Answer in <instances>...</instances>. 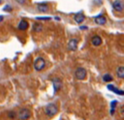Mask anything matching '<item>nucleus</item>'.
Here are the masks:
<instances>
[{"instance_id": "obj_8", "label": "nucleus", "mask_w": 124, "mask_h": 120, "mask_svg": "<svg viewBox=\"0 0 124 120\" xmlns=\"http://www.w3.org/2000/svg\"><path fill=\"white\" fill-rule=\"evenodd\" d=\"M92 43L93 45H95V46H99V45H101L102 40H101V38L100 37V36L95 35V36H93L92 39Z\"/></svg>"}, {"instance_id": "obj_3", "label": "nucleus", "mask_w": 124, "mask_h": 120, "mask_svg": "<svg viewBox=\"0 0 124 120\" xmlns=\"http://www.w3.org/2000/svg\"><path fill=\"white\" fill-rule=\"evenodd\" d=\"M75 76H76V79L78 80H84L86 76V70L82 67H79L75 72Z\"/></svg>"}, {"instance_id": "obj_9", "label": "nucleus", "mask_w": 124, "mask_h": 120, "mask_svg": "<svg viewBox=\"0 0 124 120\" xmlns=\"http://www.w3.org/2000/svg\"><path fill=\"white\" fill-rule=\"evenodd\" d=\"M85 15H84L83 14H81V13H78V14H76V15H75V20L77 24H81L82 22L85 20Z\"/></svg>"}, {"instance_id": "obj_4", "label": "nucleus", "mask_w": 124, "mask_h": 120, "mask_svg": "<svg viewBox=\"0 0 124 120\" xmlns=\"http://www.w3.org/2000/svg\"><path fill=\"white\" fill-rule=\"evenodd\" d=\"M30 115H31V112L29 109L23 108V109H21L20 112H19V117L21 120H27L30 118Z\"/></svg>"}, {"instance_id": "obj_19", "label": "nucleus", "mask_w": 124, "mask_h": 120, "mask_svg": "<svg viewBox=\"0 0 124 120\" xmlns=\"http://www.w3.org/2000/svg\"><path fill=\"white\" fill-rule=\"evenodd\" d=\"M116 103H117V102H116V101L112 102V103H111V108H112V109H115V108H116Z\"/></svg>"}, {"instance_id": "obj_1", "label": "nucleus", "mask_w": 124, "mask_h": 120, "mask_svg": "<svg viewBox=\"0 0 124 120\" xmlns=\"http://www.w3.org/2000/svg\"><path fill=\"white\" fill-rule=\"evenodd\" d=\"M57 112H58V108L54 103H50L45 108V113L49 117H54Z\"/></svg>"}, {"instance_id": "obj_11", "label": "nucleus", "mask_w": 124, "mask_h": 120, "mask_svg": "<svg viewBox=\"0 0 124 120\" xmlns=\"http://www.w3.org/2000/svg\"><path fill=\"white\" fill-rule=\"evenodd\" d=\"M107 88H108L110 91H112V92H114L115 93L117 94V95H123V91L118 90V89H116V87L114 86H112V85H108V86H107Z\"/></svg>"}, {"instance_id": "obj_6", "label": "nucleus", "mask_w": 124, "mask_h": 120, "mask_svg": "<svg viewBox=\"0 0 124 120\" xmlns=\"http://www.w3.org/2000/svg\"><path fill=\"white\" fill-rule=\"evenodd\" d=\"M113 8L117 12H122L123 10V2L121 0H116L112 4Z\"/></svg>"}, {"instance_id": "obj_17", "label": "nucleus", "mask_w": 124, "mask_h": 120, "mask_svg": "<svg viewBox=\"0 0 124 120\" xmlns=\"http://www.w3.org/2000/svg\"><path fill=\"white\" fill-rule=\"evenodd\" d=\"M8 117L10 118V119H15L16 118V113L15 112H8Z\"/></svg>"}, {"instance_id": "obj_20", "label": "nucleus", "mask_w": 124, "mask_h": 120, "mask_svg": "<svg viewBox=\"0 0 124 120\" xmlns=\"http://www.w3.org/2000/svg\"><path fill=\"white\" fill-rule=\"evenodd\" d=\"M19 3H24L25 2V0H17Z\"/></svg>"}, {"instance_id": "obj_14", "label": "nucleus", "mask_w": 124, "mask_h": 120, "mask_svg": "<svg viewBox=\"0 0 124 120\" xmlns=\"http://www.w3.org/2000/svg\"><path fill=\"white\" fill-rule=\"evenodd\" d=\"M38 10L40 11L42 13H45L49 10V8H48V5L45 4V3H41V4H39L38 6Z\"/></svg>"}, {"instance_id": "obj_10", "label": "nucleus", "mask_w": 124, "mask_h": 120, "mask_svg": "<svg viewBox=\"0 0 124 120\" xmlns=\"http://www.w3.org/2000/svg\"><path fill=\"white\" fill-rule=\"evenodd\" d=\"M95 22L99 25H103V24H105L106 22H107V19H106L104 16L100 15V16H98V17L95 18Z\"/></svg>"}, {"instance_id": "obj_13", "label": "nucleus", "mask_w": 124, "mask_h": 120, "mask_svg": "<svg viewBox=\"0 0 124 120\" xmlns=\"http://www.w3.org/2000/svg\"><path fill=\"white\" fill-rule=\"evenodd\" d=\"M116 75L119 78L121 79H123L124 78V67L122 65V66H119L117 68V71H116Z\"/></svg>"}, {"instance_id": "obj_18", "label": "nucleus", "mask_w": 124, "mask_h": 120, "mask_svg": "<svg viewBox=\"0 0 124 120\" xmlns=\"http://www.w3.org/2000/svg\"><path fill=\"white\" fill-rule=\"evenodd\" d=\"M36 19H45V20H48V19H51V17H37L36 18Z\"/></svg>"}, {"instance_id": "obj_15", "label": "nucleus", "mask_w": 124, "mask_h": 120, "mask_svg": "<svg viewBox=\"0 0 124 120\" xmlns=\"http://www.w3.org/2000/svg\"><path fill=\"white\" fill-rule=\"evenodd\" d=\"M33 30L35 32H40L42 30V25L39 23H35L33 25Z\"/></svg>"}, {"instance_id": "obj_2", "label": "nucleus", "mask_w": 124, "mask_h": 120, "mask_svg": "<svg viewBox=\"0 0 124 120\" xmlns=\"http://www.w3.org/2000/svg\"><path fill=\"white\" fill-rule=\"evenodd\" d=\"M34 69L38 72L39 71H42L43 69H45V61L44 58L42 57H38L37 59L35 60L34 63Z\"/></svg>"}, {"instance_id": "obj_16", "label": "nucleus", "mask_w": 124, "mask_h": 120, "mask_svg": "<svg viewBox=\"0 0 124 120\" xmlns=\"http://www.w3.org/2000/svg\"><path fill=\"white\" fill-rule=\"evenodd\" d=\"M103 81H112V76L110 75V74H105V75L103 76L102 77Z\"/></svg>"}, {"instance_id": "obj_5", "label": "nucleus", "mask_w": 124, "mask_h": 120, "mask_svg": "<svg viewBox=\"0 0 124 120\" xmlns=\"http://www.w3.org/2000/svg\"><path fill=\"white\" fill-rule=\"evenodd\" d=\"M78 41L76 39H71L68 43V49L71 51H76L77 50Z\"/></svg>"}, {"instance_id": "obj_23", "label": "nucleus", "mask_w": 124, "mask_h": 120, "mask_svg": "<svg viewBox=\"0 0 124 120\" xmlns=\"http://www.w3.org/2000/svg\"><path fill=\"white\" fill-rule=\"evenodd\" d=\"M2 3V0H0V3Z\"/></svg>"}, {"instance_id": "obj_21", "label": "nucleus", "mask_w": 124, "mask_h": 120, "mask_svg": "<svg viewBox=\"0 0 124 120\" xmlns=\"http://www.w3.org/2000/svg\"><path fill=\"white\" fill-rule=\"evenodd\" d=\"M5 7H7V8H3V10H5V11H6L7 9H8V6H5ZM8 10H9V11H11V10H12V8H9V9H8Z\"/></svg>"}, {"instance_id": "obj_12", "label": "nucleus", "mask_w": 124, "mask_h": 120, "mask_svg": "<svg viewBox=\"0 0 124 120\" xmlns=\"http://www.w3.org/2000/svg\"><path fill=\"white\" fill-rule=\"evenodd\" d=\"M19 29L20 30H27L28 29V27H29V23L27 21H25V20H21L20 21V23L19 24Z\"/></svg>"}, {"instance_id": "obj_7", "label": "nucleus", "mask_w": 124, "mask_h": 120, "mask_svg": "<svg viewBox=\"0 0 124 120\" xmlns=\"http://www.w3.org/2000/svg\"><path fill=\"white\" fill-rule=\"evenodd\" d=\"M53 85H54V92H57L58 91L61 90L62 87V81L61 79L59 78H55V79L53 80Z\"/></svg>"}, {"instance_id": "obj_22", "label": "nucleus", "mask_w": 124, "mask_h": 120, "mask_svg": "<svg viewBox=\"0 0 124 120\" xmlns=\"http://www.w3.org/2000/svg\"><path fill=\"white\" fill-rule=\"evenodd\" d=\"M3 16H0V22L3 21Z\"/></svg>"}]
</instances>
